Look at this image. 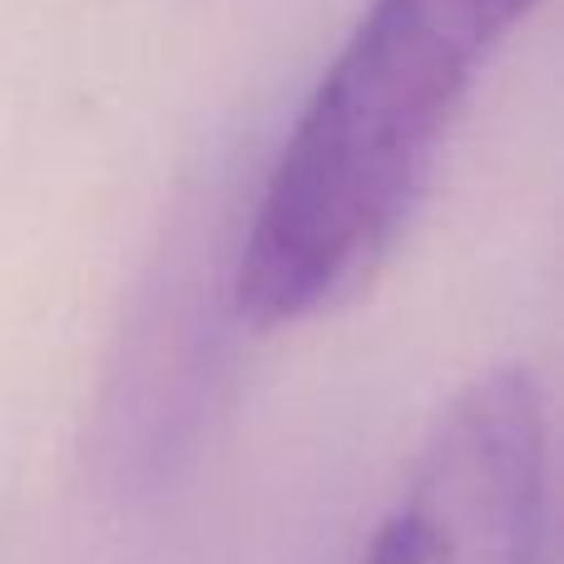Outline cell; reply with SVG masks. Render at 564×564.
I'll return each mask as SVG.
<instances>
[{
  "label": "cell",
  "mask_w": 564,
  "mask_h": 564,
  "mask_svg": "<svg viewBox=\"0 0 564 564\" xmlns=\"http://www.w3.org/2000/svg\"><path fill=\"white\" fill-rule=\"evenodd\" d=\"M540 0H371L282 139L234 263V307L282 332L391 263L480 75Z\"/></svg>",
  "instance_id": "cell-1"
},
{
  "label": "cell",
  "mask_w": 564,
  "mask_h": 564,
  "mask_svg": "<svg viewBox=\"0 0 564 564\" xmlns=\"http://www.w3.org/2000/svg\"><path fill=\"white\" fill-rule=\"evenodd\" d=\"M550 401L525 361L441 406L361 564H545Z\"/></svg>",
  "instance_id": "cell-2"
}]
</instances>
